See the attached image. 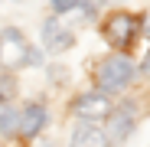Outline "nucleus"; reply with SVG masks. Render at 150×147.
Instances as JSON below:
<instances>
[{"label":"nucleus","mask_w":150,"mask_h":147,"mask_svg":"<svg viewBox=\"0 0 150 147\" xmlns=\"http://www.w3.org/2000/svg\"><path fill=\"white\" fill-rule=\"evenodd\" d=\"M16 128H20L16 111H13V108H4V111H0V131H4V134H13Z\"/></svg>","instance_id":"1a4fd4ad"},{"label":"nucleus","mask_w":150,"mask_h":147,"mask_svg":"<svg viewBox=\"0 0 150 147\" xmlns=\"http://www.w3.org/2000/svg\"><path fill=\"white\" fill-rule=\"evenodd\" d=\"M137 33H140V23H137V16H131V13H111L108 23H105V36H108V43L117 46V49H127Z\"/></svg>","instance_id":"f257e3e1"},{"label":"nucleus","mask_w":150,"mask_h":147,"mask_svg":"<svg viewBox=\"0 0 150 147\" xmlns=\"http://www.w3.org/2000/svg\"><path fill=\"white\" fill-rule=\"evenodd\" d=\"M75 114H82L85 121H95V118H108L111 114V98L105 92H91V95H82L75 102Z\"/></svg>","instance_id":"20e7f679"},{"label":"nucleus","mask_w":150,"mask_h":147,"mask_svg":"<svg viewBox=\"0 0 150 147\" xmlns=\"http://www.w3.org/2000/svg\"><path fill=\"white\" fill-rule=\"evenodd\" d=\"M42 39H46V46L52 49V53H62V49L72 46V33H69L65 26H59L56 20H49L46 26H42Z\"/></svg>","instance_id":"423d86ee"},{"label":"nucleus","mask_w":150,"mask_h":147,"mask_svg":"<svg viewBox=\"0 0 150 147\" xmlns=\"http://www.w3.org/2000/svg\"><path fill=\"white\" fill-rule=\"evenodd\" d=\"M131 128H134L131 108H121L117 114H111V121H108V137H111V144H121L124 137L131 134Z\"/></svg>","instance_id":"39448f33"},{"label":"nucleus","mask_w":150,"mask_h":147,"mask_svg":"<svg viewBox=\"0 0 150 147\" xmlns=\"http://www.w3.org/2000/svg\"><path fill=\"white\" fill-rule=\"evenodd\" d=\"M42 124H46V108L42 105H30L26 111H23V118H20V134H26V137H33V134H39L42 131Z\"/></svg>","instance_id":"0eeeda50"},{"label":"nucleus","mask_w":150,"mask_h":147,"mask_svg":"<svg viewBox=\"0 0 150 147\" xmlns=\"http://www.w3.org/2000/svg\"><path fill=\"white\" fill-rule=\"evenodd\" d=\"M26 59H30L26 39H23L16 30L0 33V62H4V65H20V62H26Z\"/></svg>","instance_id":"7ed1b4c3"},{"label":"nucleus","mask_w":150,"mask_h":147,"mask_svg":"<svg viewBox=\"0 0 150 147\" xmlns=\"http://www.w3.org/2000/svg\"><path fill=\"white\" fill-rule=\"evenodd\" d=\"M72 147H105V134L98 131L91 121L75 128V137H72Z\"/></svg>","instance_id":"6e6552de"},{"label":"nucleus","mask_w":150,"mask_h":147,"mask_svg":"<svg viewBox=\"0 0 150 147\" xmlns=\"http://www.w3.org/2000/svg\"><path fill=\"white\" fill-rule=\"evenodd\" d=\"M79 0H52V10H59V13H65V10H72Z\"/></svg>","instance_id":"9b49d317"},{"label":"nucleus","mask_w":150,"mask_h":147,"mask_svg":"<svg viewBox=\"0 0 150 147\" xmlns=\"http://www.w3.org/2000/svg\"><path fill=\"white\" fill-rule=\"evenodd\" d=\"M13 79L7 75V72H0V102H7V98H13Z\"/></svg>","instance_id":"9d476101"},{"label":"nucleus","mask_w":150,"mask_h":147,"mask_svg":"<svg viewBox=\"0 0 150 147\" xmlns=\"http://www.w3.org/2000/svg\"><path fill=\"white\" fill-rule=\"evenodd\" d=\"M144 72H147V75H150V56L144 59Z\"/></svg>","instance_id":"f8f14e48"},{"label":"nucleus","mask_w":150,"mask_h":147,"mask_svg":"<svg viewBox=\"0 0 150 147\" xmlns=\"http://www.w3.org/2000/svg\"><path fill=\"white\" fill-rule=\"evenodd\" d=\"M131 75H134V65L124 59V56H114L101 65L98 72V82H101L105 92H121L124 85H131Z\"/></svg>","instance_id":"f03ea898"}]
</instances>
